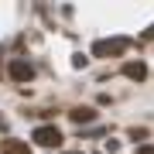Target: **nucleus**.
Returning <instances> with one entry per match:
<instances>
[{
    "mask_svg": "<svg viewBox=\"0 0 154 154\" xmlns=\"http://www.w3.org/2000/svg\"><path fill=\"white\" fill-rule=\"evenodd\" d=\"M65 154H82V151H65Z\"/></svg>",
    "mask_w": 154,
    "mask_h": 154,
    "instance_id": "obj_9",
    "label": "nucleus"
},
{
    "mask_svg": "<svg viewBox=\"0 0 154 154\" xmlns=\"http://www.w3.org/2000/svg\"><path fill=\"white\" fill-rule=\"evenodd\" d=\"M130 45L134 38H103V41H96L93 45V55H123V51H130Z\"/></svg>",
    "mask_w": 154,
    "mask_h": 154,
    "instance_id": "obj_1",
    "label": "nucleus"
},
{
    "mask_svg": "<svg viewBox=\"0 0 154 154\" xmlns=\"http://www.w3.org/2000/svg\"><path fill=\"white\" fill-rule=\"evenodd\" d=\"M7 72H11L14 82H28V79H34V65H31V62H24V58H14Z\"/></svg>",
    "mask_w": 154,
    "mask_h": 154,
    "instance_id": "obj_3",
    "label": "nucleus"
},
{
    "mask_svg": "<svg viewBox=\"0 0 154 154\" xmlns=\"http://www.w3.org/2000/svg\"><path fill=\"white\" fill-rule=\"evenodd\" d=\"M137 154H154V147H151V144H144V147H140Z\"/></svg>",
    "mask_w": 154,
    "mask_h": 154,
    "instance_id": "obj_8",
    "label": "nucleus"
},
{
    "mask_svg": "<svg viewBox=\"0 0 154 154\" xmlns=\"http://www.w3.org/2000/svg\"><path fill=\"white\" fill-rule=\"evenodd\" d=\"M147 38H154V28H151V31H147Z\"/></svg>",
    "mask_w": 154,
    "mask_h": 154,
    "instance_id": "obj_10",
    "label": "nucleus"
},
{
    "mask_svg": "<svg viewBox=\"0 0 154 154\" xmlns=\"http://www.w3.org/2000/svg\"><path fill=\"white\" fill-rule=\"evenodd\" d=\"M0 154H31V147L24 140H4L0 144Z\"/></svg>",
    "mask_w": 154,
    "mask_h": 154,
    "instance_id": "obj_5",
    "label": "nucleus"
},
{
    "mask_svg": "<svg viewBox=\"0 0 154 154\" xmlns=\"http://www.w3.org/2000/svg\"><path fill=\"white\" fill-rule=\"evenodd\" d=\"M69 116L75 123H89V120H96V110H93V106H79V110H72Z\"/></svg>",
    "mask_w": 154,
    "mask_h": 154,
    "instance_id": "obj_6",
    "label": "nucleus"
},
{
    "mask_svg": "<svg viewBox=\"0 0 154 154\" xmlns=\"http://www.w3.org/2000/svg\"><path fill=\"white\" fill-rule=\"evenodd\" d=\"M123 75L134 79V82H140V79H147V65H144V62H127V65H123Z\"/></svg>",
    "mask_w": 154,
    "mask_h": 154,
    "instance_id": "obj_4",
    "label": "nucleus"
},
{
    "mask_svg": "<svg viewBox=\"0 0 154 154\" xmlns=\"http://www.w3.org/2000/svg\"><path fill=\"white\" fill-rule=\"evenodd\" d=\"M130 137H134V140H144V137H147V130H144V127H134Z\"/></svg>",
    "mask_w": 154,
    "mask_h": 154,
    "instance_id": "obj_7",
    "label": "nucleus"
},
{
    "mask_svg": "<svg viewBox=\"0 0 154 154\" xmlns=\"http://www.w3.org/2000/svg\"><path fill=\"white\" fill-rule=\"evenodd\" d=\"M31 140H34V144H41V147H58V144H62V130H58V127H51V123L34 127Z\"/></svg>",
    "mask_w": 154,
    "mask_h": 154,
    "instance_id": "obj_2",
    "label": "nucleus"
}]
</instances>
